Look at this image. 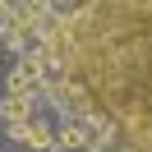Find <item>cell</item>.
<instances>
[{"instance_id": "7a4b0ae2", "label": "cell", "mask_w": 152, "mask_h": 152, "mask_svg": "<svg viewBox=\"0 0 152 152\" xmlns=\"http://www.w3.org/2000/svg\"><path fill=\"white\" fill-rule=\"evenodd\" d=\"M5 120H10V129H19V124L32 120V102H28V92H5Z\"/></svg>"}, {"instance_id": "3957f363", "label": "cell", "mask_w": 152, "mask_h": 152, "mask_svg": "<svg viewBox=\"0 0 152 152\" xmlns=\"http://www.w3.org/2000/svg\"><path fill=\"white\" fill-rule=\"evenodd\" d=\"M88 143H92V129H83V124H65V129H60V148H88Z\"/></svg>"}, {"instance_id": "6da1fadb", "label": "cell", "mask_w": 152, "mask_h": 152, "mask_svg": "<svg viewBox=\"0 0 152 152\" xmlns=\"http://www.w3.org/2000/svg\"><path fill=\"white\" fill-rule=\"evenodd\" d=\"M10 138H19V143H28V148L46 152V148H56V143H60V134L46 129L42 120H28V124H19V129H10Z\"/></svg>"}, {"instance_id": "277c9868", "label": "cell", "mask_w": 152, "mask_h": 152, "mask_svg": "<svg viewBox=\"0 0 152 152\" xmlns=\"http://www.w3.org/2000/svg\"><path fill=\"white\" fill-rule=\"evenodd\" d=\"M42 5H51V0H42Z\"/></svg>"}]
</instances>
